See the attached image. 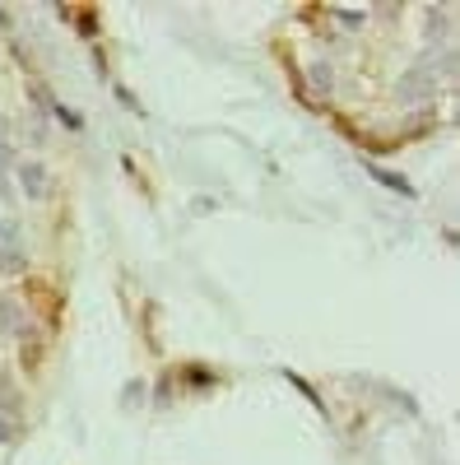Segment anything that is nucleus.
Listing matches in <instances>:
<instances>
[{"instance_id": "f257e3e1", "label": "nucleus", "mask_w": 460, "mask_h": 465, "mask_svg": "<svg viewBox=\"0 0 460 465\" xmlns=\"http://www.w3.org/2000/svg\"><path fill=\"white\" fill-rule=\"evenodd\" d=\"M433 98H437V70L414 65V70L400 74V103L405 107H428Z\"/></svg>"}, {"instance_id": "f03ea898", "label": "nucleus", "mask_w": 460, "mask_h": 465, "mask_svg": "<svg viewBox=\"0 0 460 465\" xmlns=\"http://www.w3.org/2000/svg\"><path fill=\"white\" fill-rule=\"evenodd\" d=\"M15 177H19V191H24L28 201H47V196H52V173H47L43 163H28V159H24V163L15 168Z\"/></svg>"}, {"instance_id": "7ed1b4c3", "label": "nucleus", "mask_w": 460, "mask_h": 465, "mask_svg": "<svg viewBox=\"0 0 460 465\" xmlns=\"http://www.w3.org/2000/svg\"><path fill=\"white\" fill-rule=\"evenodd\" d=\"M0 331H5V335H28L33 331L28 312H24L19 302H10V298H0Z\"/></svg>"}, {"instance_id": "20e7f679", "label": "nucleus", "mask_w": 460, "mask_h": 465, "mask_svg": "<svg viewBox=\"0 0 460 465\" xmlns=\"http://www.w3.org/2000/svg\"><path fill=\"white\" fill-rule=\"evenodd\" d=\"M10 401H15V396H5V405H0V447L15 442V438L24 433V419H19V410H15Z\"/></svg>"}, {"instance_id": "39448f33", "label": "nucleus", "mask_w": 460, "mask_h": 465, "mask_svg": "<svg viewBox=\"0 0 460 465\" xmlns=\"http://www.w3.org/2000/svg\"><path fill=\"white\" fill-rule=\"evenodd\" d=\"M24 247V232L15 219H0V252H19Z\"/></svg>"}, {"instance_id": "423d86ee", "label": "nucleus", "mask_w": 460, "mask_h": 465, "mask_svg": "<svg viewBox=\"0 0 460 465\" xmlns=\"http://www.w3.org/2000/svg\"><path fill=\"white\" fill-rule=\"evenodd\" d=\"M28 270V252H0V275H24Z\"/></svg>"}, {"instance_id": "0eeeda50", "label": "nucleus", "mask_w": 460, "mask_h": 465, "mask_svg": "<svg viewBox=\"0 0 460 465\" xmlns=\"http://www.w3.org/2000/svg\"><path fill=\"white\" fill-rule=\"evenodd\" d=\"M61 19H74L84 37H93V33H98V15H93V10H65V5H61Z\"/></svg>"}, {"instance_id": "6e6552de", "label": "nucleus", "mask_w": 460, "mask_h": 465, "mask_svg": "<svg viewBox=\"0 0 460 465\" xmlns=\"http://www.w3.org/2000/svg\"><path fill=\"white\" fill-rule=\"evenodd\" d=\"M372 177L381 182V186H391V191H400V196H414V186L400 177V173H391V168H372Z\"/></svg>"}, {"instance_id": "1a4fd4ad", "label": "nucleus", "mask_w": 460, "mask_h": 465, "mask_svg": "<svg viewBox=\"0 0 460 465\" xmlns=\"http://www.w3.org/2000/svg\"><path fill=\"white\" fill-rule=\"evenodd\" d=\"M424 33H428V43L446 37V33H451V15H446V10H428V28H424Z\"/></svg>"}, {"instance_id": "9d476101", "label": "nucleus", "mask_w": 460, "mask_h": 465, "mask_svg": "<svg viewBox=\"0 0 460 465\" xmlns=\"http://www.w3.org/2000/svg\"><path fill=\"white\" fill-rule=\"evenodd\" d=\"M330 84H335L330 61H312V89H317V94H330Z\"/></svg>"}, {"instance_id": "9b49d317", "label": "nucleus", "mask_w": 460, "mask_h": 465, "mask_svg": "<svg viewBox=\"0 0 460 465\" xmlns=\"http://www.w3.org/2000/svg\"><path fill=\"white\" fill-rule=\"evenodd\" d=\"M144 396H149V386H144V381H126L122 405H126V410H135V405H144Z\"/></svg>"}, {"instance_id": "f8f14e48", "label": "nucleus", "mask_w": 460, "mask_h": 465, "mask_svg": "<svg viewBox=\"0 0 460 465\" xmlns=\"http://www.w3.org/2000/svg\"><path fill=\"white\" fill-rule=\"evenodd\" d=\"M330 15H335L339 24H349V28H358V24H363V15H358V10H330Z\"/></svg>"}, {"instance_id": "ddd939ff", "label": "nucleus", "mask_w": 460, "mask_h": 465, "mask_svg": "<svg viewBox=\"0 0 460 465\" xmlns=\"http://www.w3.org/2000/svg\"><path fill=\"white\" fill-rule=\"evenodd\" d=\"M0 396H10V372L0 368Z\"/></svg>"}, {"instance_id": "4468645a", "label": "nucleus", "mask_w": 460, "mask_h": 465, "mask_svg": "<svg viewBox=\"0 0 460 465\" xmlns=\"http://www.w3.org/2000/svg\"><path fill=\"white\" fill-rule=\"evenodd\" d=\"M5 24H10V15H5V10H0V33H5Z\"/></svg>"}]
</instances>
